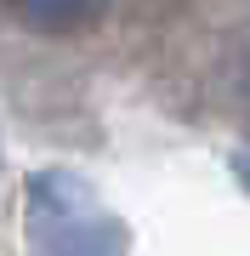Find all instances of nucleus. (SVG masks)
Wrapping results in <instances>:
<instances>
[{
	"label": "nucleus",
	"instance_id": "2",
	"mask_svg": "<svg viewBox=\"0 0 250 256\" xmlns=\"http://www.w3.org/2000/svg\"><path fill=\"white\" fill-rule=\"evenodd\" d=\"M17 12V23H28L34 34H74V28L97 23L108 0H6Z\"/></svg>",
	"mask_w": 250,
	"mask_h": 256
},
{
	"label": "nucleus",
	"instance_id": "1",
	"mask_svg": "<svg viewBox=\"0 0 250 256\" xmlns=\"http://www.w3.org/2000/svg\"><path fill=\"white\" fill-rule=\"evenodd\" d=\"M28 256H125V228L74 176L46 171L28 182Z\"/></svg>",
	"mask_w": 250,
	"mask_h": 256
},
{
	"label": "nucleus",
	"instance_id": "3",
	"mask_svg": "<svg viewBox=\"0 0 250 256\" xmlns=\"http://www.w3.org/2000/svg\"><path fill=\"white\" fill-rule=\"evenodd\" d=\"M239 182L250 188V148H245V154H239Z\"/></svg>",
	"mask_w": 250,
	"mask_h": 256
}]
</instances>
